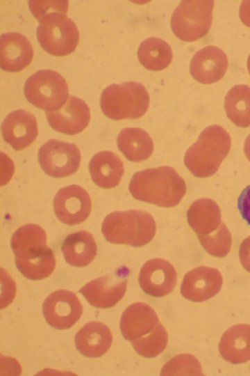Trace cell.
<instances>
[{"label": "cell", "instance_id": "cell-4", "mask_svg": "<svg viewBox=\"0 0 250 376\" xmlns=\"http://www.w3.org/2000/svg\"><path fill=\"white\" fill-rule=\"evenodd\" d=\"M100 105L103 113L109 118H139L148 110L149 95L140 83L128 81L114 84L102 91Z\"/></svg>", "mask_w": 250, "mask_h": 376}, {"label": "cell", "instance_id": "cell-3", "mask_svg": "<svg viewBox=\"0 0 250 376\" xmlns=\"http://www.w3.org/2000/svg\"><path fill=\"white\" fill-rule=\"evenodd\" d=\"M101 230L105 238L111 243L140 247L152 240L156 224L151 214L146 211H117L106 217Z\"/></svg>", "mask_w": 250, "mask_h": 376}, {"label": "cell", "instance_id": "cell-24", "mask_svg": "<svg viewBox=\"0 0 250 376\" xmlns=\"http://www.w3.org/2000/svg\"><path fill=\"white\" fill-rule=\"evenodd\" d=\"M117 141L119 150L131 162L146 160L153 151L151 137L140 128H124L120 131Z\"/></svg>", "mask_w": 250, "mask_h": 376}, {"label": "cell", "instance_id": "cell-20", "mask_svg": "<svg viewBox=\"0 0 250 376\" xmlns=\"http://www.w3.org/2000/svg\"><path fill=\"white\" fill-rule=\"evenodd\" d=\"M89 170L97 185L110 189L119 184L124 174V163L113 152L101 151L91 159Z\"/></svg>", "mask_w": 250, "mask_h": 376}, {"label": "cell", "instance_id": "cell-33", "mask_svg": "<svg viewBox=\"0 0 250 376\" xmlns=\"http://www.w3.org/2000/svg\"><path fill=\"white\" fill-rule=\"evenodd\" d=\"M238 207L243 219L250 225V185L239 196Z\"/></svg>", "mask_w": 250, "mask_h": 376}, {"label": "cell", "instance_id": "cell-29", "mask_svg": "<svg viewBox=\"0 0 250 376\" xmlns=\"http://www.w3.org/2000/svg\"><path fill=\"white\" fill-rule=\"evenodd\" d=\"M46 245V232L36 224H29L20 227L11 237V248L14 253L31 246Z\"/></svg>", "mask_w": 250, "mask_h": 376}, {"label": "cell", "instance_id": "cell-15", "mask_svg": "<svg viewBox=\"0 0 250 376\" xmlns=\"http://www.w3.org/2000/svg\"><path fill=\"white\" fill-rule=\"evenodd\" d=\"M228 68L225 52L215 46H207L197 51L190 63V73L197 81L209 84L220 80Z\"/></svg>", "mask_w": 250, "mask_h": 376}, {"label": "cell", "instance_id": "cell-36", "mask_svg": "<svg viewBox=\"0 0 250 376\" xmlns=\"http://www.w3.org/2000/svg\"><path fill=\"white\" fill-rule=\"evenodd\" d=\"M244 152L247 158L250 162V134L247 137L244 145Z\"/></svg>", "mask_w": 250, "mask_h": 376}, {"label": "cell", "instance_id": "cell-17", "mask_svg": "<svg viewBox=\"0 0 250 376\" xmlns=\"http://www.w3.org/2000/svg\"><path fill=\"white\" fill-rule=\"evenodd\" d=\"M127 278L103 276L94 279L80 290V292L93 306L108 308L114 306L124 297Z\"/></svg>", "mask_w": 250, "mask_h": 376}, {"label": "cell", "instance_id": "cell-5", "mask_svg": "<svg viewBox=\"0 0 250 376\" xmlns=\"http://www.w3.org/2000/svg\"><path fill=\"white\" fill-rule=\"evenodd\" d=\"M39 22L36 35L44 50L56 56L69 55L75 51L79 32L74 22L65 13H51Z\"/></svg>", "mask_w": 250, "mask_h": 376}, {"label": "cell", "instance_id": "cell-14", "mask_svg": "<svg viewBox=\"0 0 250 376\" xmlns=\"http://www.w3.org/2000/svg\"><path fill=\"white\" fill-rule=\"evenodd\" d=\"M4 141L15 150H21L30 146L38 134L37 120L29 111L19 109L12 111L1 125Z\"/></svg>", "mask_w": 250, "mask_h": 376}, {"label": "cell", "instance_id": "cell-30", "mask_svg": "<svg viewBox=\"0 0 250 376\" xmlns=\"http://www.w3.org/2000/svg\"><path fill=\"white\" fill-rule=\"evenodd\" d=\"M198 237L204 249L213 256L224 257L231 250V234L224 223H222L215 233L208 235L198 236Z\"/></svg>", "mask_w": 250, "mask_h": 376}, {"label": "cell", "instance_id": "cell-18", "mask_svg": "<svg viewBox=\"0 0 250 376\" xmlns=\"http://www.w3.org/2000/svg\"><path fill=\"white\" fill-rule=\"evenodd\" d=\"M158 324V315L150 306L136 302L123 313L120 329L124 338L131 341L151 332Z\"/></svg>", "mask_w": 250, "mask_h": 376}, {"label": "cell", "instance_id": "cell-8", "mask_svg": "<svg viewBox=\"0 0 250 376\" xmlns=\"http://www.w3.org/2000/svg\"><path fill=\"white\" fill-rule=\"evenodd\" d=\"M81 152L74 143L51 139L43 144L38 152L42 170L53 178L69 176L78 169Z\"/></svg>", "mask_w": 250, "mask_h": 376}, {"label": "cell", "instance_id": "cell-1", "mask_svg": "<svg viewBox=\"0 0 250 376\" xmlns=\"http://www.w3.org/2000/svg\"><path fill=\"white\" fill-rule=\"evenodd\" d=\"M128 189L135 199L165 207L177 205L186 193L184 180L170 166L147 169L135 173Z\"/></svg>", "mask_w": 250, "mask_h": 376}, {"label": "cell", "instance_id": "cell-12", "mask_svg": "<svg viewBox=\"0 0 250 376\" xmlns=\"http://www.w3.org/2000/svg\"><path fill=\"white\" fill-rule=\"evenodd\" d=\"M50 126L56 131L74 135L81 132L88 125L90 111L81 99L69 95L66 102L58 110L47 111Z\"/></svg>", "mask_w": 250, "mask_h": 376}, {"label": "cell", "instance_id": "cell-13", "mask_svg": "<svg viewBox=\"0 0 250 376\" xmlns=\"http://www.w3.org/2000/svg\"><path fill=\"white\" fill-rule=\"evenodd\" d=\"M223 283L220 272L212 267H199L188 272L182 281V295L192 301H204L215 296Z\"/></svg>", "mask_w": 250, "mask_h": 376}, {"label": "cell", "instance_id": "cell-27", "mask_svg": "<svg viewBox=\"0 0 250 376\" xmlns=\"http://www.w3.org/2000/svg\"><path fill=\"white\" fill-rule=\"evenodd\" d=\"M15 260L19 271L31 280L48 277L53 271L56 263L52 250L37 258Z\"/></svg>", "mask_w": 250, "mask_h": 376}, {"label": "cell", "instance_id": "cell-22", "mask_svg": "<svg viewBox=\"0 0 250 376\" xmlns=\"http://www.w3.org/2000/svg\"><path fill=\"white\" fill-rule=\"evenodd\" d=\"M187 219L198 236L212 234L222 224L220 208L215 201L210 198L195 201L187 212Z\"/></svg>", "mask_w": 250, "mask_h": 376}, {"label": "cell", "instance_id": "cell-10", "mask_svg": "<svg viewBox=\"0 0 250 376\" xmlns=\"http://www.w3.org/2000/svg\"><path fill=\"white\" fill-rule=\"evenodd\" d=\"M57 218L67 225L85 221L89 217L92 202L88 193L81 187L72 185L58 190L53 200Z\"/></svg>", "mask_w": 250, "mask_h": 376}, {"label": "cell", "instance_id": "cell-25", "mask_svg": "<svg viewBox=\"0 0 250 376\" xmlns=\"http://www.w3.org/2000/svg\"><path fill=\"white\" fill-rule=\"evenodd\" d=\"M138 56L140 63L152 71L166 68L172 60L169 45L164 40L154 37L149 38L140 43Z\"/></svg>", "mask_w": 250, "mask_h": 376}, {"label": "cell", "instance_id": "cell-2", "mask_svg": "<svg viewBox=\"0 0 250 376\" xmlns=\"http://www.w3.org/2000/svg\"><path fill=\"white\" fill-rule=\"evenodd\" d=\"M231 145L230 135L224 128L218 125L208 126L186 151L185 164L197 177L211 176L227 156Z\"/></svg>", "mask_w": 250, "mask_h": 376}, {"label": "cell", "instance_id": "cell-31", "mask_svg": "<svg viewBox=\"0 0 250 376\" xmlns=\"http://www.w3.org/2000/svg\"><path fill=\"white\" fill-rule=\"evenodd\" d=\"M162 375H203L199 361L191 354H180L172 358L161 370Z\"/></svg>", "mask_w": 250, "mask_h": 376}, {"label": "cell", "instance_id": "cell-9", "mask_svg": "<svg viewBox=\"0 0 250 376\" xmlns=\"http://www.w3.org/2000/svg\"><path fill=\"white\" fill-rule=\"evenodd\" d=\"M83 306L76 295L66 290L50 294L42 306V312L47 323L57 329L72 327L81 318Z\"/></svg>", "mask_w": 250, "mask_h": 376}, {"label": "cell", "instance_id": "cell-7", "mask_svg": "<svg viewBox=\"0 0 250 376\" xmlns=\"http://www.w3.org/2000/svg\"><path fill=\"white\" fill-rule=\"evenodd\" d=\"M24 91L29 102L47 111L58 110L69 96L65 79L51 70H40L31 75Z\"/></svg>", "mask_w": 250, "mask_h": 376}, {"label": "cell", "instance_id": "cell-34", "mask_svg": "<svg viewBox=\"0 0 250 376\" xmlns=\"http://www.w3.org/2000/svg\"><path fill=\"white\" fill-rule=\"evenodd\" d=\"M239 256L243 267L250 272V236L245 238L241 243Z\"/></svg>", "mask_w": 250, "mask_h": 376}, {"label": "cell", "instance_id": "cell-6", "mask_svg": "<svg viewBox=\"0 0 250 376\" xmlns=\"http://www.w3.org/2000/svg\"><path fill=\"white\" fill-rule=\"evenodd\" d=\"M214 1H181L171 17V28L175 36L185 42L205 36L212 24Z\"/></svg>", "mask_w": 250, "mask_h": 376}, {"label": "cell", "instance_id": "cell-21", "mask_svg": "<svg viewBox=\"0 0 250 376\" xmlns=\"http://www.w3.org/2000/svg\"><path fill=\"white\" fill-rule=\"evenodd\" d=\"M219 350L222 357L232 363L249 361L250 324H236L226 331L220 339Z\"/></svg>", "mask_w": 250, "mask_h": 376}, {"label": "cell", "instance_id": "cell-35", "mask_svg": "<svg viewBox=\"0 0 250 376\" xmlns=\"http://www.w3.org/2000/svg\"><path fill=\"white\" fill-rule=\"evenodd\" d=\"M240 17L242 22L250 28V0L242 1L240 6Z\"/></svg>", "mask_w": 250, "mask_h": 376}, {"label": "cell", "instance_id": "cell-23", "mask_svg": "<svg viewBox=\"0 0 250 376\" xmlns=\"http://www.w3.org/2000/svg\"><path fill=\"white\" fill-rule=\"evenodd\" d=\"M65 260L74 267L89 265L97 253V244L93 236L85 230L69 235L62 244Z\"/></svg>", "mask_w": 250, "mask_h": 376}, {"label": "cell", "instance_id": "cell-11", "mask_svg": "<svg viewBox=\"0 0 250 376\" xmlns=\"http://www.w3.org/2000/svg\"><path fill=\"white\" fill-rule=\"evenodd\" d=\"M176 280L175 268L169 261L162 258L147 261L139 274V283L142 290L156 297L169 294L176 286Z\"/></svg>", "mask_w": 250, "mask_h": 376}, {"label": "cell", "instance_id": "cell-32", "mask_svg": "<svg viewBox=\"0 0 250 376\" xmlns=\"http://www.w3.org/2000/svg\"><path fill=\"white\" fill-rule=\"evenodd\" d=\"M68 1H29L28 6L33 16L40 21L44 16L53 12L66 13Z\"/></svg>", "mask_w": 250, "mask_h": 376}, {"label": "cell", "instance_id": "cell-28", "mask_svg": "<svg viewBox=\"0 0 250 376\" xmlns=\"http://www.w3.org/2000/svg\"><path fill=\"white\" fill-rule=\"evenodd\" d=\"M167 338L166 329L159 323L149 334L131 340V344L140 355L151 358L158 355L165 349Z\"/></svg>", "mask_w": 250, "mask_h": 376}, {"label": "cell", "instance_id": "cell-37", "mask_svg": "<svg viewBox=\"0 0 250 376\" xmlns=\"http://www.w3.org/2000/svg\"><path fill=\"white\" fill-rule=\"evenodd\" d=\"M247 69H248V71H249V73L250 75V54L248 57V60H247Z\"/></svg>", "mask_w": 250, "mask_h": 376}, {"label": "cell", "instance_id": "cell-26", "mask_svg": "<svg viewBox=\"0 0 250 376\" xmlns=\"http://www.w3.org/2000/svg\"><path fill=\"white\" fill-rule=\"evenodd\" d=\"M224 108L228 118L237 126L250 125V87L238 84L232 87L225 96Z\"/></svg>", "mask_w": 250, "mask_h": 376}, {"label": "cell", "instance_id": "cell-16", "mask_svg": "<svg viewBox=\"0 0 250 376\" xmlns=\"http://www.w3.org/2000/svg\"><path fill=\"white\" fill-rule=\"evenodd\" d=\"M33 49L28 38L21 33L10 32L0 38V67L9 72H19L31 62Z\"/></svg>", "mask_w": 250, "mask_h": 376}, {"label": "cell", "instance_id": "cell-19", "mask_svg": "<svg viewBox=\"0 0 250 376\" xmlns=\"http://www.w3.org/2000/svg\"><path fill=\"white\" fill-rule=\"evenodd\" d=\"M112 342L109 327L103 323L91 322L85 324L76 334L77 350L88 357H99L108 352Z\"/></svg>", "mask_w": 250, "mask_h": 376}]
</instances>
